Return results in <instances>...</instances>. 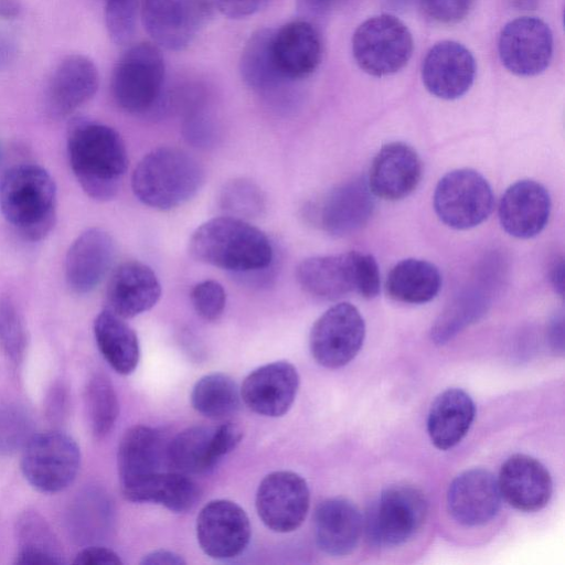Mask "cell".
Instances as JSON below:
<instances>
[{
  "label": "cell",
  "instance_id": "6da1fadb",
  "mask_svg": "<svg viewBox=\"0 0 565 565\" xmlns=\"http://www.w3.org/2000/svg\"><path fill=\"white\" fill-rule=\"evenodd\" d=\"M67 153L72 171L88 196L97 201L116 196L128 168V154L114 128L86 119L73 121Z\"/></svg>",
  "mask_w": 565,
  "mask_h": 565
},
{
  "label": "cell",
  "instance_id": "7a4b0ae2",
  "mask_svg": "<svg viewBox=\"0 0 565 565\" xmlns=\"http://www.w3.org/2000/svg\"><path fill=\"white\" fill-rule=\"evenodd\" d=\"M189 252L199 262L239 274L264 270L274 259L263 231L226 215L201 224L191 235Z\"/></svg>",
  "mask_w": 565,
  "mask_h": 565
},
{
  "label": "cell",
  "instance_id": "3957f363",
  "mask_svg": "<svg viewBox=\"0 0 565 565\" xmlns=\"http://www.w3.org/2000/svg\"><path fill=\"white\" fill-rule=\"evenodd\" d=\"M0 211L24 239H43L55 222L56 186L53 178L36 164L11 167L0 179Z\"/></svg>",
  "mask_w": 565,
  "mask_h": 565
},
{
  "label": "cell",
  "instance_id": "277c9868",
  "mask_svg": "<svg viewBox=\"0 0 565 565\" xmlns=\"http://www.w3.org/2000/svg\"><path fill=\"white\" fill-rule=\"evenodd\" d=\"M204 182V170L189 152L159 147L143 156L131 175L136 198L145 205L168 211L190 201Z\"/></svg>",
  "mask_w": 565,
  "mask_h": 565
},
{
  "label": "cell",
  "instance_id": "5b68a950",
  "mask_svg": "<svg viewBox=\"0 0 565 565\" xmlns=\"http://www.w3.org/2000/svg\"><path fill=\"white\" fill-rule=\"evenodd\" d=\"M164 60L159 46L139 43L117 62L111 76V94L127 113L143 114L158 103L164 82Z\"/></svg>",
  "mask_w": 565,
  "mask_h": 565
},
{
  "label": "cell",
  "instance_id": "8992f818",
  "mask_svg": "<svg viewBox=\"0 0 565 565\" xmlns=\"http://www.w3.org/2000/svg\"><path fill=\"white\" fill-rule=\"evenodd\" d=\"M414 49L408 28L392 14H379L361 23L352 36V53L365 73L382 77L397 73Z\"/></svg>",
  "mask_w": 565,
  "mask_h": 565
},
{
  "label": "cell",
  "instance_id": "52a82bcc",
  "mask_svg": "<svg viewBox=\"0 0 565 565\" xmlns=\"http://www.w3.org/2000/svg\"><path fill=\"white\" fill-rule=\"evenodd\" d=\"M79 466V447L65 433L33 434L23 447L21 471L40 492L56 493L66 489L75 480Z\"/></svg>",
  "mask_w": 565,
  "mask_h": 565
},
{
  "label": "cell",
  "instance_id": "ba28073f",
  "mask_svg": "<svg viewBox=\"0 0 565 565\" xmlns=\"http://www.w3.org/2000/svg\"><path fill=\"white\" fill-rule=\"evenodd\" d=\"M426 515L427 501L420 490L406 484L390 487L367 511V537L383 547L401 545L420 530Z\"/></svg>",
  "mask_w": 565,
  "mask_h": 565
},
{
  "label": "cell",
  "instance_id": "9c48e42d",
  "mask_svg": "<svg viewBox=\"0 0 565 565\" xmlns=\"http://www.w3.org/2000/svg\"><path fill=\"white\" fill-rule=\"evenodd\" d=\"M493 193L488 181L476 170L457 169L437 183L434 209L439 220L456 230L481 224L493 209Z\"/></svg>",
  "mask_w": 565,
  "mask_h": 565
},
{
  "label": "cell",
  "instance_id": "30bf717a",
  "mask_svg": "<svg viewBox=\"0 0 565 565\" xmlns=\"http://www.w3.org/2000/svg\"><path fill=\"white\" fill-rule=\"evenodd\" d=\"M365 323L360 311L349 302L330 307L313 323L310 351L322 366L338 369L348 364L360 351Z\"/></svg>",
  "mask_w": 565,
  "mask_h": 565
},
{
  "label": "cell",
  "instance_id": "8fae6325",
  "mask_svg": "<svg viewBox=\"0 0 565 565\" xmlns=\"http://www.w3.org/2000/svg\"><path fill=\"white\" fill-rule=\"evenodd\" d=\"M242 438V428L232 422L218 426H191L171 440L167 458L178 472L205 473L234 450Z\"/></svg>",
  "mask_w": 565,
  "mask_h": 565
},
{
  "label": "cell",
  "instance_id": "7c38bea8",
  "mask_svg": "<svg viewBox=\"0 0 565 565\" xmlns=\"http://www.w3.org/2000/svg\"><path fill=\"white\" fill-rule=\"evenodd\" d=\"M140 15L157 46L180 51L207 23L212 7L207 0H143Z\"/></svg>",
  "mask_w": 565,
  "mask_h": 565
},
{
  "label": "cell",
  "instance_id": "4fadbf2b",
  "mask_svg": "<svg viewBox=\"0 0 565 565\" xmlns=\"http://www.w3.org/2000/svg\"><path fill=\"white\" fill-rule=\"evenodd\" d=\"M553 34L539 18L520 17L502 29L498 52L502 65L518 76H535L544 72L553 56Z\"/></svg>",
  "mask_w": 565,
  "mask_h": 565
},
{
  "label": "cell",
  "instance_id": "5bb4252c",
  "mask_svg": "<svg viewBox=\"0 0 565 565\" xmlns=\"http://www.w3.org/2000/svg\"><path fill=\"white\" fill-rule=\"evenodd\" d=\"M310 492L306 480L292 471H274L259 483L256 510L263 523L277 533L297 530L309 510Z\"/></svg>",
  "mask_w": 565,
  "mask_h": 565
},
{
  "label": "cell",
  "instance_id": "9a60e30c",
  "mask_svg": "<svg viewBox=\"0 0 565 565\" xmlns=\"http://www.w3.org/2000/svg\"><path fill=\"white\" fill-rule=\"evenodd\" d=\"M196 537L207 556L215 559L234 558L242 554L249 543V519L233 501H210L198 515Z\"/></svg>",
  "mask_w": 565,
  "mask_h": 565
},
{
  "label": "cell",
  "instance_id": "2e32d148",
  "mask_svg": "<svg viewBox=\"0 0 565 565\" xmlns=\"http://www.w3.org/2000/svg\"><path fill=\"white\" fill-rule=\"evenodd\" d=\"M477 72L471 52L456 41H440L426 53L422 63V79L434 96L452 100L472 86Z\"/></svg>",
  "mask_w": 565,
  "mask_h": 565
},
{
  "label": "cell",
  "instance_id": "e0dca14e",
  "mask_svg": "<svg viewBox=\"0 0 565 565\" xmlns=\"http://www.w3.org/2000/svg\"><path fill=\"white\" fill-rule=\"evenodd\" d=\"M299 387L297 369L287 361L262 365L244 380L241 397L254 413L279 417L291 407Z\"/></svg>",
  "mask_w": 565,
  "mask_h": 565
},
{
  "label": "cell",
  "instance_id": "ac0fdd59",
  "mask_svg": "<svg viewBox=\"0 0 565 565\" xmlns=\"http://www.w3.org/2000/svg\"><path fill=\"white\" fill-rule=\"evenodd\" d=\"M500 505L498 480L486 469L473 468L461 472L452 480L447 492L450 515L466 526L488 523Z\"/></svg>",
  "mask_w": 565,
  "mask_h": 565
},
{
  "label": "cell",
  "instance_id": "d6986e66",
  "mask_svg": "<svg viewBox=\"0 0 565 565\" xmlns=\"http://www.w3.org/2000/svg\"><path fill=\"white\" fill-rule=\"evenodd\" d=\"M423 166L409 145L394 141L384 145L375 154L367 179L372 194L387 201L408 196L419 184Z\"/></svg>",
  "mask_w": 565,
  "mask_h": 565
},
{
  "label": "cell",
  "instance_id": "ffe728a7",
  "mask_svg": "<svg viewBox=\"0 0 565 565\" xmlns=\"http://www.w3.org/2000/svg\"><path fill=\"white\" fill-rule=\"evenodd\" d=\"M98 88V72L82 54L65 56L54 68L45 90V109L53 118H64L88 102Z\"/></svg>",
  "mask_w": 565,
  "mask_h": 565
},
{
  "label": "cell",
  "instance_id": "44dd1931",
  "mask_svg": "<svg viewBox=\"0 0 565 565\" xmlns=\"http://www.w3.org/2000/svg\"><path fill=\"white\" fill-rule=\"evenodd\" d=\"M115 257V243L108 232L90 227L70 246L65 258V279L76 294L94 290L109 271Z\"/></svg>",
  "mask_w": 565,
  "mask_h": 565
},
{
  "label": "cell",
  "instance_id": "7402d4cb",
  "mask_svg": "<svg viewBox=\"0 0 565 565\" xmlns=\"http://www.w3.org/2000/svg\"><path fill=\"white\" fill-rule=\"evenodd\" d=\"M551 213L548 191L533 180H521L503 193L498 215L502 228L511 236L531 238L540 234Z\"/></svg>",
  "mask_w": 565,
  "mask_h": 565
},
{
  "label": "cell",
  "instance_id": "603a6c76",
  "mask_svg": "<svg viewBox=\"0 0 565 565\" xmlns=\"http://www.w3.org/2000/svg\"><path fill=\"white\" fill-rule=\"evenodd\" d=\"M161 297V285L146 264L130 260L119 265L106 288V309L129 319L150 310Z\"/></svg>",
  "mask_w": 565,
  "mask_h": 565
},
{
  "label": "cell",
  "instance_id": "cb8c5ba5",
  "mask_svg": "<svg viewBox=\"0 0 565 565\" xmlns=\"http://www.w3.org/2000/svg\"><path fill=\"white\" fill-rule=\"evenodd\" d=\"M271 55L276 67L288 81L310 76L322 57V42L317 29L307 21H292L274 30Z\"/></svg>",
  "mask_w": 565,
  "mask_h": 565
},
{
  "label": "cell",
  "instance_id": "d4e9b609",
  "mask_svg": "<svg viewBox=\"0 0 565 565\" xmlns=\"http://www.w3.org/2000/svg\"><path fill=\"white\" fill-rule=\"evenodd\" d=\"M498 484L503 498L513 508L534 512L543 509L552 495L547 469L527 455H513L502 465Z\"/></svg>",
  "mask_w": 565,
  "mask_h": 565
},
{
  "label": "cell",
  "instance_id": "484cf974",
  "mask_svg": "<svg viewBox=\"0 0 565 565\" xmlns=\"http://www.w3.org/2000/svg\"><path fill=\"white\" fill-rule=\"evenodd\" d=\"M374 201L364 179H352L334 188L323 199L318 213L321 227L334 236L360 230L372 215Z\"/></svg>",
  "mask_w": 565,
  "mask_h": 565
},
{
  "label": "cell",
  "instance_id": "4316f807",
  "mask_svg": "<svg viewBox=\"0 0 565 565\" xmlns=\"http://www.w3.org/2000/svg\"><path fill=\"white\" fill-rule=\"evenodd\" d=\"M164 450L162 436L157 429L145 425L127 429L119 441L117 452L121 493L160 472Z\"/></svg>",
  "mask_w": 565,
  "mask_h": 565
},
{
  "label": "cell",
  "instance_id": "83f0119b",
  "mask_svg": "<svg viewBox=\"0 0 565 565\" xmlns=\"http://www.w3.org/2000/svg\"><path fill=\"white\" fill-rule=\"evenodd\" d=\"M313 527L316 542L321 551L332 556H344L356 547L363 520L351 501L331 498L317 507Z\"/></svg>",
  "mask_w": 565,
  "mask_h": 565
},
{
  "label": "cell",
  "instance_id": "f1b7e54d",
  "mask_svg": "<svg viewBox=\"0 0 565 565\" xmlns=\"http://www.w3.org/2000/svg\"><path fill=\"white\" fill-rule=\"evenodd\" d=\"M296 277L311 296L339 299L355 290L353 250L306 258L297 266Z\"/></svg>",
  "mask_w": 565,
  "mask_h": 565
},
{
  "label": "cell",
  "instance_id": "f546056e",
  "mask_svg": "<svg viewBox=\"0 0 565 565\" xmlns=\"http://www.w3.org/2000/svg\"><path fill=\"white\" fill-rule=\"evenodd\" d=\"M476 414L471 397L460 388H448L431 404L427 430L431 443L441 450L452 448L468 433Z\"/></svg>",
  "mask_w": 565,
  "mask_h": 565
},
{
  "label": "cell",
  "instance_id": "4dcf8cb0",
  "mask_svg": "<svg viewBox=\"0 0 565 565\" xmlns=\"http://www.w3.org/2000/svg\"><path fill=\"white\" fill-rule=\"evenodd\" d=\"M122 495L131 502L157 503L171 512L185 513L198 504L201 490L189 475L160 471L125 491Z\"/></svg>",
  "mask_w": 565,
  "mask_h": 565
},
{
  "label": "cell",
  "instance_id": "1f68e13d",
  "mask_svg": "<svg viewBox=\"0 0 565 565\" xmlns=\"http://www.w3.org/2000/svg\"><path fill=\"white\" fill-rule=\"evenodd\" d=\"M273 32L271 29L256 31L245 44L239 60V73L245 84L265 97H278L292 83L280 74L273 60Z\"/></svg>",
  "mask_w": 565,
  "mask_h": 565
},
{
  "label": "cell",
  "instance_id": "d6a6232c",
  "mask_svg": "<svg viewBox=\"0 0 565 565\" xmlns=\"http://www.w3.org/2000/svg\"><path fill=\"white\" fill-rule=\"evenodd\" d=\"M94 335L102 355L117 373L128 375L136 370L139 341L124 318L105 308L94 320Z\"/></svg>",
  "mask_w": 565,
  "mask_h": 565
},
{
  "label": "cell",
  "instance_id": "836d02e7",
  "mask_svg": "<svg viewBox=\"0 0 565 565\" xmlns=\"http://www.w3.org/2000/svg\"><path fill=\"white\" fill-rule=\"evenodd\" d=\"M441 287L439 269L431 263L406 258L395 264L386 281V294L394 300L419 305L434 299Z\"/></svg>",
  "mask_w": 565,
  "mask_h": 565
},
{
  "label": "cell",
  "instance_id": "e575fe53",
  "mask_svg": "<svg viewBox=\"0 0 565 565\" xmlns=\"http://www.w3.org/2000/svg\"><path fill=\"white\" fill-rule=\"evenodd\" d=\"M19 548L14 564H63L61 545L49 524L39 514L24 513L18 521Z\"/></svg>",
  "mask_w": 565,
  "mask_h": 565
},
{
  "label": "cell",
  "instance_id": "d590c367",
  "mask_svg": "<svg viewBox=\"0 0 565 565\" xmlns=\"http://www.w3.org/2000/svg\"><path fill=\"white\" fill-rule=\"evenodd\" d=\"M241 391L234 380L224 373L202 376L191 392L192 407L211 419L234 415L241 406Z\"/></svg>",
  "mask_w": 565,
  "mask_h": 565
},
{
  "label": "cell",
  "instance_id": "8d00e7d4",
  "mask_svg": "<svg viewBox=\"0 0 565 565\" xmlns=\"http://www.w3.org/2000/svg\"><path fill=\"white\" fill-rule=\"evenodd\" d=\"M85 403L93 434L105 437L114 428L119 413L116 391L106 375L96 373L89 379Z\"/></svg>",
  "mask_w": 565,
  "mask_h": 565
},
{
  "label": "cell",
  "instance_id": "74e56055",
  "mask_svg": "<svg viewBox=\"0 0 565 565\" xmlns=\"http://www.w3.org/2000/svg\"><path fill=\"white\" fill-rule=\"evenodd\" d=\"M218 203L226 216L243 221L260 216L266 207L262 189L243 178L231 180L223 185Z\"/></svg>",
  "mask_w": 565,
  "mask_h": 565
},
{
  "label": "cell",
  "instance_id": "f35d334b",
  "mask_svg": "<svg viewBox=\"0 0 565 565\" xmlns=\"http://www.w3.org/2000/svg\"><path fill=\"white\" fill-rule=\"evenodd\" d=\"M33 434V422L25 409L18 405L0 407V455L23 449Z\"/></svg>",
  "mask_w": 565,
  "mask_h": 565
},
{
  "label": "cell",
  "instance_id": "ab89813d",
  "mask_svg": "<svg viewBox=\"0 0 565 565\" xmlns=\"http://www.w3.org/2000/svg\"><path fill=\"white\" fill-rule=\"evenodd\" d=\"M0 345L8 358L18 363L26 348V331L15 306L8 299H0Z\"/></svg>",
  "mask_w": 565,
  "mask_h": 565
},
{
  "label": "cell",
  "instance_id": "60d3db41",
  "mask_svg": "<svg viewBox=\"0 0 565 565\" xmlns=\"http://www.w3.org/2000/svg\"><path fill=\"white\" fill-rule=\"evenodd\" d=\"M107 32L116 44L128 43L136 31L139 0H105Z\"/></svg>",
  "mask_w": 565,
  "mask_h": 565
},
{
  "label": "cell",
  "instance_id": "b9f144b4",
  "mask_svg": "<svg viewBox=\"0 0 565 565\" xmlns=\"http://www.w3.org/2000/svg\"><path fill=\"white\" fill-rule=\"evenodd\" d=\"M191 301L201 318L216 321L225 309L226 292L218 281L203 280L192 288Z\"/></svg>",
  "mask_w": 565,
  "mask_h": 565
},
{
  "label": "cell",
  "instance_id": "7bdbcfd3",
  "mask_svg": "<svg viewBox=\"0 0 565 565\" xmlns=\"http://www.w3.org/2000/svg\"><path fill=\"white\" fill-rule=\"evenodd\" d=\"M355 292L365 299L380 294L381 278L379 265L371 254L353 250Z\"/></svg>",
  "mask_w": 565,
  "mask_h": 565
},
{
  "label": "cell",
  "instance_id": "ee69618b",
  "mask_svg": "<svg viewBox=\"0 0 565 565\" xmlns=\"http://www.w3.org/2000/svg\"><path fill=\"white\" fill-rule=\"evenodd\" d=\"M429 19L443 24H454L463 20L470 12L473 0H419Z\"/></svg>",
  "mask_w": 565,
  "mask_h": 565
},
{
  "label": "cell",
  "instance_id": "f6af8a7d",
  "mask_svg": "<svg viewBox=\"0 0 565 565\" xmlns=\"http://www.w3.org/2000/svg\"><path fill=\"white\" fill-rule=\"evenodd\" d=\"M213 2L222 14L231 19H242L255 14L270 0H213Z\"/></svg>",
  "mask_w": 565,
  "mask_h": 565
},
{
  "label": "cell",
  "instance_id": "bcb514c9",
  "mask_svg": "<svg viewBox=\"0 0 565 565\" xmlns=\"http://www.w3.org/2000/svg\"><path fill=\"white\" fill-rule=\"evenodd\" d=\"M74 564L82 565H118L122 564L119 555L110 548L103 546H87L81 550L74 561Z\"/></svg>",
  "mask_w": 565,
  "mask_h": 565
},
{
  "label": "cell",
  "instance_id": "7dc6e473",
  "mask_svg": "<svg viewBox=\"0 0 565 565\" xmlns=\"http://www.w3.org/2000/svg\"><path fill=\"white\" fill-rule=\"evenodd\" d=\"M142 565H184L183 557L172 551L156 550L142 557L140 561Z\"/></svg>",
  "mask_w": 565,
  "mask_h": 565
},
{
  "label": "cell",
  "instance_id": "c3c4849f",
  "mask_svg": "<svg viewBox=\"0 0 565 565\" xmlns=\"http://www.w3.org/2000/svg\"><path fill=\"white\" fill-rule=\"evenodd\" d=\"M335 0H297L298 8L309 14H322L328 11Z\"/></svg>",
  "mask_w": 565,
  "mask_h": 565
},
{
  "label": "cell",
  "instance_id": "681fc988",
  "mask_svg": "<svg viewBox=\"0 0 565 565\" xmlns=\"http://www.w3.org/2000/svg\"><path fill=\"white\" fill-rule=\"evenodd\" d=\"M20 0H0V18L13 19L21 12Z\"/></svg>",
  "mask_w": 565,
  "mask_h": 565
},
{
  "label": "cell",
  "instance_id": "f907efd6",
  "mask_svg": "<svg viewBox=\"0 0 565 565\" xmlns=\"http://www.w3.org/2000/svg\"><path fill=\"white\" fill-rule=\"evenodd\" d=\"M551 281L555 289L563 295L564 289V266L563 260L559 259L558 263H555L551 270Z\"/></svg>",
  "mask_w": 565,
  "mask_h": 565
},
{
  "label": "cell",
  "instance_id": "816d5d0a",
  "mask_svg": "<svg viewBox=\"0 0 565 565\" xmlns=\"http://www.w3.org/2000/svg\"><path fill=\"white\" fill-rule=\"evenodd\" d=\"M2 157H3V154H2V149H1V145H0V167H1V163H2Z\"/></svg>",
  "mask_w": 565,
  "mask_h": 565
}]
</instances>
